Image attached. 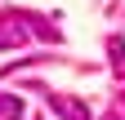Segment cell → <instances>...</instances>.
Returning a JSON list of instances; mask_svg holds the SVG:
<instances>
[{
  "instance_id": "cell-5",
  "label": "cell",
  "mask_w": 125,
  "mask_h": 120,
  "mask_svg": "<svg viewBox=\"0 0 125 120\" xmlns=\"http://www.w3.org/2000/svg\"><path fill=\"white\" fill-rule=\"evenodd\" d=\"M103 120H121V116H103Z\"/></svg>"
},
{
  "instance_id": "cell-3",
  "label": "cell",
  "mask_w": 125,
  "mask_h": 120,
  "mask_svg": "<svg viewBox=\"0 0 125 120\" xmlns=\"http://www.w3.org/2000/svg\"><path fill=\"white\" fill-rule=\"evenodd\" d=\"M107 53H112V71L125 80V40H121V36H112V40H107Z\"/></svg>"
},
{
  "instance_id": "cell-1",
  "label": "cell",
  "mask_w": 125,
  "mask_h": 120,
  "mask_svg": "<svg viewBox=\"0 0 125 120\" xmlns=\"http://www.w3.org/2000/svg\"><path fill=\"white\" fill-rule=\"evenodd\" d=\"M31 36L58 40V27H49L45 18H31V13H0V49H18Z\"/></svg>"
},
{
  "instance_id": "cell-2",
  "label": "cell",
  "mask_w": 125,
  "mask_h": 120,
  "mask_svg": "<svg viewBox=\"0 0 125 120\" xmlns=\"http://www.w3.org/2000/svg\"><path fill=\"white\" fill-rule=\"evenodd\" d=\"M49 107L62 116V120H89L85 111V102H76V98H62V94H49Z\"/></svg>"
},
{
  "instance_id": "cell-6",
  "label": "cell",
  "mask_w": 125,
  "mask_h": 120,
  "mask_svg": "<svg viewBox=\"0 0 125 120\" xmlns=\"http://www.w3.org/2000/svg\"><path fill=\"white\" fill-rule=\"evenodd\" d=\"M121 107H125V94H121Z\"/></svg>"
},
{
  "instance_id": "cell-4",
  "label": "cell",
  "mask_w": 125,
  "mask_h": 120,
  "mask_svg": "<svg viewBox=\"0 0 125 120\" xmlns=\"http://www.w3.org/2000/svg\"><path fill=\"white\" fill-rule=\"evenodd\" d=\"M0 120H22V102L13 94H0Z\"/></svg>"
}]
</instances>
